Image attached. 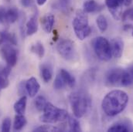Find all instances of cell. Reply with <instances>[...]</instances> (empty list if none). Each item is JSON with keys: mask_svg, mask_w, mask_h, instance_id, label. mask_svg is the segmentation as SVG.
Listing matches in <instances>:
<instances>
[{"mask_svg": "<svg viewBox=\"0 0 133 132\" xmlns=\"http://www.w3.org/2000/svg\"><path fill=\"white\" fill-rule=\"evenodd\" d=\"M129 103V96L122 90H113L104 98L102 110L109 117H115L122 112Z\"/></svg>", "mask_w": 133, "mask_h": 132, "instance_id": "1", "label": "cell"}, {"mask_svg": "<svg viewBox=\"0 0 133 132\" xmlns=\"http://www.w3.org/2000/svg\"><path fill=\"white\" fill-rule=\"evenodd\" d=\"M70 103L74 115L77 118H81L89 110L91 100L89 95L85 92L77 91L70 95Z\"/></svg>", "mask_w": 133, "mask_h": 132, "instance_id": "2", "label": "cell"}, {"mask_svg": "<svg viewBox=\"0 0 133 132\" xmlns=\"http://www.w3.org/2000/svg\"><path fill=\"white\" fill-rule=\"evenodd\" d=\"M73 29L76 36L80 40H84L90 36L91 29L88 25V17L84 10H77L74 18Z\"/></svg>", "mask_w": 133, "mask_h": 132, "instance_id": "3", "label": "cell"}, {"mask_svg": "<svg viewBox=\"0 0 133 132\" xmlns=\"http://www.w3.org/2000/svg\"><path fill=\"white\" fill-rule=\"evenodd\" d=\"M43 114L40 117V121L46 124H55L59 121H64L69 117L66 110L58 108L50 102H47L44 109Z\"/></svg>", "mask_w": 133, "mask_h": 132, "instance_id": "4", "label": "cell"}, {"mask_svg": "<svg viewBox=\"0 0 133 132\" xmlns=\"http://www.w3.org/2000/svg\"><path fill=\"white\" fill-rule=\"evenodd\" d=\"M93 48L98 58L102 61H108L112 57L110 42L103 36H98L93 41Z\"/></svg>", "mask_w": 133, "mask_h": 132, "instance_id": "5", "label": "cell"}, {"mask_svg": "<svg viewBox=\"0 0 133 132\" xmlns=\"http://www.w3.org/2000/svg\"><path fill=\"white\" fill-rule=\"evenodd\" d=\"M58 53L66 60H73L77 55L74 43L70 39H62L57 46Z\"/></svg>", "mask_w": 133, "mask_h": 132, "instance_id": "6", "label": "cell"}, {"mask_svg": "<svg viewBox=\"0 0 133 132\" xmlns=\"http://www.w3.org/2000/svg\"><path fill=\"white\" fill-rule=\"evenodd\" d=\"M124 69L113 68L109 70L105 75V83L111 87H122Z\"/></svg>", "mask_w": 133, "mask_h": 132, "instance_id": "7", "label": "cell"}, {"mask_svg": "<svg viewBox=\"0 0 133 132\" xmlns=\"http://www.w3.org/2000/svg\"><path fill=\"white\" fill-rule=\"evenodd\" d=\"M0 52L3 59L5 60L7 65L10 66L11 67L16 66L18 60L17 50L11 44L4 45L1 48Z\"/></svg>", "mask_w": 133, "mask_h": 132, "instance_id": "8", "label": "cell"}, {"mask_svg": "<svg viewBox=\"0 0 133 132\" xmlns=\"http://www.w3.org/2000/svg\"><path fill=\"white\" fill-rule=\"evenodd\" d=\"M105 5L115 19L119 20L122 19V7L124 5L123 0H105Z\"/></svg>", "mask_w": 133, "mask_h": 132, "instance_id": "9", "label": "cell"}, {"mask_svg": "<svg viewBox=\"0 0 133 132\" xmlns=\"http://www.w3.org/2000/svg\"><path fill=\"white\" fill-rule=\"evenodd\" d=\"M109 132H129L133 131L132 123L128 119H123L112 124L108 129Z\"/></svg>", "mask_w": 133, "mask_h": 132, "instance_id": "10", "label": "cell"}, {"mask_svg": "<svg viewBox=\"0 0 133 132\" xmlns=\"http://www.w3.org/2000/svg\"><path fill=\"white\" fill-rule=\"evenodd\" d=\"M112 57L115 58H120L122 56L124 50V43L121 38H115L110 42Z\"/></svg>", "mask_w": 133, "mask_h": 132, "instance_id": "11", "label": "cell"}, {"mask_svg": "<svg viewBox=\"0 0 133 132\" xmlns=\"http://www.w3.org/2000/svg\"><path fill=\"white\" fill-rule=\"evenodd\" d=\"M55 22L54 16L51 13L45 14L40 20V23L42 26L43 30L46 33H50L53 30L54 25Z\"/></svg>", "mask_w": 133, "mask_h": 132, "instance_id": "12", "label": "cell"}, {"mask_svg": "<svg viewBox=\"0 0 133 132\" xmlns=\"http://www.w3.org/2000/svg\"><path fill=\"white\" fill-rule=\"evenodd\" d=\"M40 88V85L35 77H30L26 81V92L30 98H34L38 94Z\"/></svg>", "mask_w": 133, "mask_h": 132, "instance_id": "13", "label": "cell"}, {"mask_svg": "<svg viewBox=\"0 0 133 132\" xmlns=\"http://www.w3.org/2000/svg\"><path fill=\"white\" fill-rule=\"evenodd\" d=\"M38 30V22L36 15H33L30 18L26 24V34L27 36H32L36 33Z\"/></svg>", "mask_w": 133, "mask_h": 132, "instance_id": "14", "label": "cell"}, {"mask_svg": "<svg viewBox=\"0 0 133 132\" xmlns=\"http://www.w3.org/2000/svg\"><path fill=\"white\" fill-rule=\"evenodd\" d=\"M40 75L45 83H49L53 77L52 66L48 64H43L40 66Z\"/></svg>", "mask_w": 133, "mask_h": 132, "instance_id": "15", "label": "cell"}, {"mask_svg": "<svg viewBox=\"0 0 133 132\" xmlns=\"http://www.w3.org/2000/svg\"><path fill=\"white\" fill-rule=\"evenodd\" d=\"M101 9V6L95 0H87L83 4V10L86 13L96 12Z\"/></svg>", "mask_w": 133, "mask_h": 132, "instance_id": "16", "label": "cell"}, {"mask_svg": "<svg viewBox=\"0 0 133 132\" xmlns=\"http://www.w3.org/2000/svg\"><path fill=\"white\" fill-rule=\"evenodd\" d=\"M133 84V66L124 70L122 87H129Z\"/></svg>", "mask_w": 133, "mask_h": 132, "instance_id": "17", "label": "cell"}, {"mask_svg": "<svg viewBox=\"0 0 133 132\" xmlns=\"http://www.w3.org/2000/svg\"><path fill=\"white\" fill-rule=\"evenodd\" d=\"M59 73L62 77V78H63L66 86L70 87V88H73V87H75V84H76L75 77L73 75H71L67 70H64V69H61L60 70Z\"/></svg>", "mask_w": 133, "mask_h": 132, "instance_id": "18", "label": "cell"}, {"mask_svg": "<svg viewBox=\"0 0 133 132\" xmlns=\"http://www.w3.org/2000/svg\"><path fill=\"white\" fill-rule=\"evenodd\" d=\"M26 103H27V98L25 95L22 96L14 104L13 108L15 112L17 114H24L26 108Z\"/></svg>", "mask_w": 133, "mask_h": 132, "instance_id": "19", "label": "cell"}, {"mask_svg": "<svg viewBox=\"0 0 133 132\" xmlns=\"http://www.w3.org/2000/svg\"><path fill=\"white\" fill-rule=\"evenodd\" d=\"M19 11L16 8L12 7L5 10V22L9 23H14L19 19Z\"/></svg>", "mask_w": 133, "mask_h": 132, "instance_id": "20", "label": "cell"}, {"mask_svg": "<svg viewBox=\"0 0 133 132\" xmlns=\"http://www.w3.org/2000/svg\"><path fill=\"white\" fill-rule=\"evenodd\" d=\"M26 119L23 114H17L15 116L14 124H13V129L14 131H21L25 125L26 124Z\"/></svg>", "mask_w": 133, "mask_h": 132, "instance_id": "21", "label": "cell"}, {"mask_svg": "<svg viewBox=\"0 0 133 132\" xmlns=\"http://www.w3.org/2000/svg\"><path fill=\"white\" fill-rule=\"evenodd\" d=\"M30 50L32 53H35L39 59L43 58L45 54V48H44L43 43L39 41H38L35 44H33L30 48Z\"/></svg>", "mask_w": 133, "mask_h": 132, "instance_id": "22", "label": "cell"}, {"mask_svg": "<svg viewBox=\"0 0 133 132\" xmlns=\"http://www.w3.org/2000/svg\"><path fill=\"white\" fill-rule=\"evenodd\" d=\"M67 120H68V125H69V128H70V131H82V129L81 128L80 123H79V121L76 118L69 116Z\"/></svg>", "mask_w": 133, "mask_h": 132, "instance_id": "23", "label": "cell"}, {"mask_svg": "<svg viewBox=\"0 0 133 132\" xmlns=\"http://www.w3.org/2000/svg\"><path fill=\"white\" fill-rule=\"evenodd\" d=\"M96 23H97V26L99 29V30L101 32L104 33L108 29V21H107V19L103 15H99L98 16V18L96 19Z\"/></svg>", "mask_w": 133, "mask_h": 132, "instance_id": "24", "label": "cell"}, {"mask_svg": "<svg viewBox=\"0 0 133 132\" xmlns=\"http://www.w3.org/2000/svg\"><path fill=\"white\" fill-rule=\"evenodd\" d=\"M46 103H47L46 100L43 96H38L36 98V99L34 100V105H35L36 108L37 109V110H39V111L43 110Z\"/></svg>", "mask_w": 133, "mask_h": 132, "instance_id": "25", "label": "cell"}, {"mask_svg": "<svg viewBox=\"0 0 133 132\" xmlns=\"http://www.w3.org/2000/svg\"><path fill=\"white\" fill-rule=\"evenodd\" d=\"M3 32V36L5 39V43H8L9 44L11 45H16L17 44V39L15 36V34L7 31H2Z\"/></svg>", "mask_w": 133, "mask_h": 132, "instance_id": "26", "label": "cell"}, {"mask_svg": "<svg viewBox=\"0 0 133 132\" xmlns=\"http://www.w3.org/2000/svg\"><path fill=\"white\" fill-rule=\"evenodd\" d=\"M54 87L56 90H61L66 87V84L60 73H58L56 76V78H55L54 83Z\"/></svg>", "mask_w": 133, "mask_h": 132, "instance_id": "27", "label": "cell"}, {"mask_svg": "<svg viewBox=\"0 0 133 132\" xmlns=\"http://www.w3.org/2000/svg\"><path fill=\"white\" fill-rule=\"evenodd\" d=\"M61 131L60 128H57V127H54V126H50V125H42L39 126L38 128H36L34 131L40 132V131Z\"/></svg>", "mask_w": 133, "mask_h": 132, "instance_id": "28", "label": "cell"}, {"mask_svg": "<svg viewBox=\"0 0 133 132\" xmlns=\"http://www.w3.org/2000/svg\"><path fill=\"white\" fill-rule=\"evenodd\" d=\"M11 125H12L11 119L9 117H5L2 123L1 131L3 132H9L11 129Z\"/></svg>", "mask_w": 133, "mask_h": 132, "instance_id": "29", "label": "cell"}, {"mask_svg": "<svg viewBox=\"0 0 133 132\" xmlns=\"http://www.w3.org/2000/svg\"><path fill=\"white\" fill-rule=\"evenodd\" d=\"M122 20H124V21H126V20H131V21H133V7L126 9V10L122 13Z\"/></svg>", "mask_w": 133, "mask_h": 132, "instance_id": "30", "label": "cell"}, {"mask_svg": "<svg viewBox=\"0 0 133 132\" xmlns=\"http://www.w3.org/2000/svg\"><path fill=\"white\" fill-rule=\"evenodd\" d=\"M9 85V80L8 79V77L0 73V91L7 88Z\"/></svg>", "mask_w": 133, "mask_h": 132, "instance_id": "31", "label": "cell"}, {"mask_svg": "<svg viewBox=\"0 0 133 132\" xmlns=\"http://www.w3.org/2000/svg\"><path fill=\"white\" fill-rule=\"evenodd\" d=\"M18 91H19V94L22 96H23L26 92V82L25 81H22L19 84V87H18Z\"/></svg>", "mask_w": 133, "mask_h": 132, "instance_id": "32", "label": "cell"}, {"mask_svg": "<svg viewBox=\"0 0 133 132\" xmlns=\"http://www.w3.org/2000/svg\"><path fill=\"white\" fill-rule=\"evenodd\" d=\"M59 2H60V5L64 9H68L71 3V0H59Z\"/></svg>", "mask_w": 133, "mask_h": 132, "instance_id": "33", "label": "cell"}, {"mask_svg": "<svg viewBox=\"0 0 133 132\" xmlns=\"http://www.w3.org/2000/svg\"><path fill=\"white\" fill-rule=\"evenodd\" d=\"M33 3V0H21V5L23 7H30Z\"/></svg>", "mask_w": 133, "mask_h": 132, "instance_id": "34", "label": "cell"}, {"mask_svg": "<svg viewBox=\"0 0 133 132\" xmlns=\"http://www.w3.org/2000/svg\"><path fill=\"white\" fill-rule=\"evenodd\" d=\"M123 30L124 31H126V32H130L132 36H133V26L132 25H130V24H128V25H125L124 27H123Z\"/></svg>", "mask_w": 133, "mask_h": 132, "instance_id": "35", "label": "cell"}, {"mask_svg": "<svg viewBox=\"0 0 133 132\" xmlns=\"http://www.w3.org/2000/svg\"><path fill=\"white\" fill-rule=\"evenodd\" d=\"M5 43V39L3 36V32H0V46Z\"/></svg>", "mask_w": 133, "mask_h": 132, "instance_id": "36", "label": "cell"}, {"mask_svg": "<svg viewBox=\"0 0 133 132\" xmlns=\"http://www.w3.org/2000/svg\"><path fill=\"white\" fill-rule=\"evenodd\" d=\"M46 1L47 0H36V3H37L38 5L42 6V5H43L46 2Z\"/></svg>", "mask_w": 133, "mask_h": 132, "instance_id": "37", "label": "cell"}, {"mask_svg": "<svg viewBox=\"0 0 133 132\" xmlns=\"http://www.w3.org/2000/svg\"><path fill=\"white\" fill-rule=\"evenodd\" d=\"M132 0H123V4L125 6H129L131 3H132Z\"/></svg>", "mask_w": 133, "mask_h": 132, "instance_id": "38", "label": "cell"}]
</instances>
